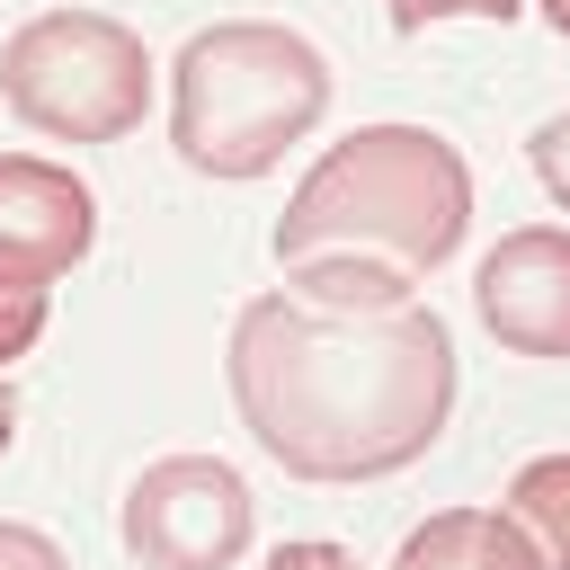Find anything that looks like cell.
<instances>
[{
  "mask_svg": "<svg viewBox=\"0 0 570 570\" xmlns=\"http://www.w3.org/2000/svg\"><path fill=\"white\" fill-rule=\"evenodd\" d=\"M232 410L294 481H383L419 463L454 410V330L428 303L321 312L258 294L232 321Z\"/></svg>",
  "mask_w": 570,
  "mask_h": 570,
  "instance_id": "obj_1",
  "label": "cell"
},
{
  "mask_svg": "<svg viewBox=\"0 0 570 570\" xmlns=\"http://www.w3.org/2000/svg\"><path fill=\"white\" fill-rule=\"evenodd\" d=\"M472 169L428 125H356L330 142L276 214V267L303 258H383L401 276H436L463 249Z\"/></svg>",
  "mask_w": 570,
  "mask_h": 570,
  "instance_id": "obj_2",
  "label": "cell"
},
{
  "mask_svg": "<svg viewBox=\"0 0 570 570\" xmlns=\"http://www.w3.org/2000/svg\"><path fill=\"white\" fill-rule=\"evenodd\" d=\"M330 116V62L276 18H223L169 62V142L196 178H267Z\"/></svg>",
  "mask_w": 570,
  "mask_h": 570,
  "instance_id": "obj_3",
  "label": "cell"
},
{
  "mask_svg": "<svg viewBox=\"0 0 570 570\" xmlns=\"http://www.w3.org/2000/svg\"><path fill=\"white\" fill-rule=\"evenodd\" d=\"M0 98L53 142H116L151 107V53L107 9H36L0 45Z\"/></svg>",
  "mask_w": 570,
  "mask_h": 570,
  "instance_id": "obj_4",
  "label": "cell"
},
{
  "mask_svg": "<svg viewBox=\"0 0 570 570\" xmlns=\"http://www.w3.org/2000/svg\"><path fill=\"white\" fill-rule=\"evenodd\" d=\"M116 534L142 570H232L258 534V499L223 454H160L134 472Z\"/></svg>",
  "mask_w": 570,
  "mask_h": 570,
  "instance_id": "obj_5",
  "label": "cell"
},
{
  "mask_svg": "<svg viewBox=\"0 0 570 570\" xmlns=\"http://www.w3.org/2000/svg\"><path fill=\"white\" fill-rule=\"evenodd\" d=\"M472 312L517 356H570V232L525 223L472 267Z\"/></svg>",
  "mask_w": 570,
  "mask_h": 570,
  "instance_id": "obj_6",
  "label": "cell"
},
{
  "mask_svg": "<svg viewBox=\"0 0 570 570\" xmlns=\"http://www.w3.org/2000/svg\"><path fill=\"white\" fill-rule=\"evenodd\" d=\"M89 240H98L89 178H71L62 160H36V151H0V276L53 285L62 267L89 258Z\"/></svg>",
  "mask_w": 570,
  "mask_h": 570,
  "instance_id": "obj_7",
  "label": "cell"
},
{
  "mask_svg": "<svg viewBox=\"0 0 570 570\" xmlns=\"http://www.w3.org/2000/svg\"><path fill=\"white\" fill-rule=\"evenodd\" d=\"M392 570H552V561L508 508H436L428 525L401 534Z\"/></svg>",
  "mask_w": 570,
  "mask_h": 570,
  "instance_id": "obj_8",
  "label": "cell"
},
{
  "mask_svg": "<svg viewBox=\"0 0 570 570\" xmlns=\"http://www.w3.org/2000/svg\"><path fill=\"white\" fill-rule=\"evenodd\" d=\"M285 276H294L285 294H303V303H321V312H401V303H410V276L383 267V258H303V267H285Z\"/></svg>",
  "mask_w": 570,
  "mask_h": 570,
  "instance_id": "obj_9",
  "label": "cell"
},
{
  "mask_svg": "<svg viewBox=\"0 0 570 570\" xmlns=\"http://www.w3.org/2000/svg\"><path fill=\"white\" fill-rule=\"evenodd\" d=\"M508 517L543 543L552 570H570V454H534V463L508 481Z\"/></svg>",
  "mask_w": 570,
  "mask_h": 570,
  "instance_id": "obj_10",
  "label": "cell"
},
{
  "mask_svg": "<svg viewBox=\"0 0 570 570\" xmlns=\"http://www.w3.org/2000/svg\"><path fill=\"white\" fill-rule=\"evenodd\" d=\"M45 321H53V285H18V276H0V365L27 356V347L45 338Z\"/></svg>",
  "mask_w": 570,
  "mask_h": 570,
  "instance_id": "obj_11",
  "label": "cell"
},
{
  "mask_svg": "<svg viewBox=\"0 0 570 570\" xmlns=\"http://www.w3.org/2000/svg\"><path fill=\"white\" fill-rule=\"evenodd\" d=\"M525 160H534V178H543V196H552V205L570 214V107L534 125V142H525Z\"/></svg>",
  "mask_w": 570,
  "mask_h": 570,
  "instance_id": "obj_12",
  "label": "cell"
},
{
  "mask_svg": "<svg viewBox=\"0 0 570 570\" xmlns=\"http://www.w3.org/2000/svg\"><path fill=\"white\" fill-rule=\"evenodd\" d=\"M0 570H71V561L53 552V534H36V525H9V517H0Z\"/></svg>",
  "mask_w": 570,
  "mask_h": 570,
  "instance_id": "obj_13",
  "label": "cell"
},
{
  "mask_svg": "<svg viewBox=\"0 0 570 570\" xmlns=\"http://www.w3.org/2000/svg\"><path fill=\"white\" fill-rule=\"evenodd\" d=\"M258 570H356V552H347V543H321V534H312V543H276V552H267Z\"/></svg>",
  "mask_w": 570,
  "mask_h": 570,
  "instance_id": "obj_14",
  "label": "cell"
},
{
  "mask_svg": "<svg viewBox=\"0 0 570 570\" xmlns=\"http://www.w3.org/2000/svg\"><path fill=\"white\" fill-rule=\"evenodd\" d=\"M383 18H392V36H419L428 27V0H383Z\"/></svg>",
  "mask_w": 570,
  "mask_h": 570,
  "instance_id": "obj_15",
  "label": "cell"
},
{
  "mask_svg": "<svg viewBox=\"0 0 570 570\" xmlns=\"http://www.w3.org/2000/svg\"><path fill=\"white\" fill-rule=\"evenodd\" d=\"M9 436H18V392L0 383V454H9Z\"/></svg>",
  "mask_w": 570,
  "mask_h": 570,
  "instance_id": "obj_16",
  "label": "cell"
},
{
  "mask_svg": "<svg viewBox=\"0 0 570 570\" xmlns=\"http://www.w3.org/2000/svg\"><path fill=\"white\" fill-rule=\"evenodd\" d=\"M534 9H543V27H552V36H570V0H534Z\"/></svg>",
  "mask_w": 570,
  "mask_h": 570,
  "instance_id": "obj_17",
  "label": "cell"
}]
</instances>
